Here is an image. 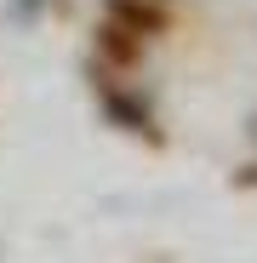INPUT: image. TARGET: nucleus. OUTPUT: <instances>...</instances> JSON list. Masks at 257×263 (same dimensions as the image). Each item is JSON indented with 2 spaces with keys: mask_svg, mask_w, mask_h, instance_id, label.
<instances>
[{
  "mask_svg": "<svg viewBox=\"0 0 257 263\" xmlns=\"http://www.w3.org/2000/svg\"><path fill=\"white\" fill-rule=\"evenodd\" d=\"M40 6H46V0H12V17H17V23H34Z\"/></svg>",
  "mask_w": 257,
  "mask_h": 263,
  "instance_id": "nucleus-4",
  "label": "nucleus"
},
{
  "mask_svg": "<svg viewBox=\"0 0 257 263\" xmlns=\"http://www.w3.org/2000/svg\"><path fill=\"white\" fill-rule=\"evenodd\" d=\"M109 12L132 23V34H154V29L166 23V17H160L154 6H143V0H109Z\"/></svg>",
  "mask_w": 257,
  "mask_h": 263,
  "instance_id": "nucleus-2",
  "label": "nucleus"
},
{
  "mask_svg": "<svg viewBox=\"0 0 257 263\" xmlns=\"http://www.w3.org/2000/svg\"><path fill=\"white\" fill-rule=\"evenodd\" d=\"M251 138H257V115H251Z\"/></svg>",
  "mask_w": 257,
  "mask_h": 263,
  "instance_id": "nucleus-5",
  "label": "nucleus"
},
{
  "mask_svg": "<svg viewBox=\"0 0 257 263\" xmlns=\"http://www.w3.org/2000/svg\"><path fill=\"white\" fill-rule=\"evenodd\" d=\"M97 103H103V115H109L120 132H137V138H160V132H154V109L143 103V92H120V86L97 80Z\"/></svg>",
  "mask_w": 257,
  "mask_h": 263,
  "instance_id": "nucleus-1",
  "label": "nucleus"
},
{
  "mask_svg": "<svg viewBox=\"0 0 257 263\" xmlns=\"http://www.w3.org/2000/svg\"><path fill=\"white\" fill-rule=\"evenodd\" d=\"M132 29H120V23H103V46H109V58H137V40H126Z\"/></svg>",
  "mask_w": 257,
  "mask_h": 263,
  "instance_id": "nucleus-3",
  "label": "nucleus"
}]
</instances>
